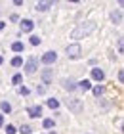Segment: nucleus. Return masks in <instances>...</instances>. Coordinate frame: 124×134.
<instances>
[{
  "label": "nucleus",
  "instance_id": "1",
  "mask_svg": "<svg viewBox=\"0 0 124 134\" xmlns=\"http://www.w3.org/2000/svg\"><path fill=\"white\" fill-rule=\"evenodd\" d=\"M96 29V23L94 21H86V23H80V25L74 29V31L71 33L73 38H82V36H88L92 31Z\"/></svg>",
  "mask_w": 124,
  "mask_h": 134
},
{
  "label": "nucleus",
  "instance_id": "2",
  "mask_svg": "<svg viewBox=\"0 0 124 134\" xmlns=\"http://www.w3.org/2000/svg\"><path fill=\"white\" fill-rule=\"evenodd\" d=\"M67 58H71V59H76V58H80V44H69L67 46Z\"/></svg>",
  "mask_w": 124,
  "mask_h": 134
},
{
  "label": "nucleus",
  "instance_id": "3",
  "mask_svg": "<svg viewBox=\"0 0 124 134\" xmlns=\"http://www.w3.org/2000/svg\"><path fill=\"white\" fill-rule=\"evenodd\" d=\"M55 59H57V54L50 50V52H46L44 56H42V59H40V62L44 63V65H52V63H55Z\"/></svg>",
  "mask_w": 124,
  "mask_h": 134
},
{
  "label": "nucleus",
  "instance_id": "4",
  "mask_svg": "<svg viewBox=\"0 0 124 134\" xmlns=\"http://www.w3.org/2000/svg\"><path fill=\"white\" fill-rule=\"evenodd\" d=\"M67 107L71 109V111H74V113H80L82 111V103H80V100H67Z\"/></svg>",
  "mask_w": 124,
  "mask_h": 134
},
{
  "label": "nucleus",
  "instance_id": "5",
  "mask_svg": "<svg viewBox=\"0 0 124 134\" xmlns=\"http://www.w3.org/2000/svg\"><path fill=\"white\" fill-rule=\"evenodd\" d=\"M36 69H38L36 59H29V62L25 63V73H27V75H33V73H36Z\"/></svg>",
  "mask_w": 124,
  "mask_h": 134
},
{
  "label": "nucleus",
  "instance_id": "6",
  "mask_svg": "<svg viewBox=\"0 0 124 134\" xmlns=\"http://www.w3.org/2000/svg\"><path fill=\"white\" fill-rule=\"evenodd\" d=\"M61 86L65 90H69V92H73V90L76 88V82H74L73 79H61Z\"/></svg>",
  "mask_w": 124,
  "mask_h": 134
},
{
  "label": "nucleus",
  "instance_id": "7",
  "mask_svg": "<svg viewBox=\"0 0 124 134\" xmlns=\"http://www.w3.org/2000/svg\"><path fill=\"white\" fill-rule=\"evenodd\" d=\"M92 79H94V81H103V79H105V73L99 69V67H94V69H92Z\"/></svg>",
  "mask_w": 124,
  "mask_h": 134
},
{
  "label": "nucleus",
  "instance_id": "8",
  "mask_svg": "<svg viewBox=\"0 0 124 134\" xmlns=\"http://www.w3.org/2000/svg\"><path fill=\"white\" fill-rule=\"evenodd\" d=\"M33 27H34V23L31 19H23L21 21V31L23 33H31V31H33Z\"/></svg>",
  "mask_w": 124,
  "mask_h": 134
},
{
  "label": "nucleus",
  "instance_id": "9",
  "mask_svg": "<svg viewBox=\"0 0 124 134\" xmlns=\"http://www.w3.org/2000/svg\"><path fill=\"white\" fill-rule=\"evenodd\" d=\"M27 113H29V117H40V115H42V107H40V105L29 107V109H27Z\"/></svg>",
  "mask_w": 124,
  "mask_h": 134
},
{
  "label": "nucleus",
  "instance_id": "10",
  "mask_svg": "<svg viewBox=\"0 0 124 134\" xmlns=\"http://www.w3.org/2000/svg\"><path fill=\"white\" fill-rule=\"evenodd\" d=\"M52 6H54V2H36V12H46Z\"/></svg>",
  "mask_w": 124,
  "mask_h": 134
},
{
  "label": "nucleus",
  "instance_id": "11",
  "mask_svg": "<svg viewBox=\"0 0 124 134\" xmlns=\"http://www.w3.org/2000/svg\"><path fill=\"white\" fill-rule=\"evenodd\" d=\"M111 19H113L116 25H120V23H122V14H120V12H113V14H111Z\"/></svg>",
  "mask_w": 124,
  "mask_h": 134
},
{
  "label": "nucleus",
  "instance_id": "12",
  "mask_svg": "<svg viewBox=\"0 0 124 134\" xmlns=\"http://www.w3.org/2000/svg\"><path fill=\"white\" fill-rule=\"evenodd\" d=\"M78 88H80V90H90V88H92V82L84 79V81H80V82H78Z\"/></svg>",
  "mask_w": 124,
  "mask_h": 134
},
{
  "label": "nucleus",
  "instance_id": "13",
  "mask_svg": "<svg viewBox=\"0 0 124 134\" xmlns=\"http://www.w3.org/2000/svg\"><path fill=\"white\" fill-rule=\"evenodd\" d=\"M103 92H105V88L101 86V84H97V86H94V94L97 96V98H99V96H103Z\"/></svg>",
  "mask_w": 124,
  "mask_h": 134
},
{
  "label": "nucleus",
  "instance_id": "14",
  "mask_svg": "<svg viewBox=\"0 0 124 134\" xmlns=\"http://www.w3.org/2000/svg\"><path fill=\"white\" fill-rule=\"evenodd\" d=\"M11 50L14 52H23V42H14V44H11Z\"/></svg>",
  "mask_w": 124,
  "mask_h": 134
},
{
  "label": "nucleus",
  "instance_id": "15",
  "mask_svg": "<svg viewBox=\"0 0 124 134\" xmlns=\"http://www.w3.org/2000/svg\"><path fill=\"white\" fill-rule=\"evenodd\" d=\"M0 109H2L4 113H10L11 111V105H10L8 102H2V103H0Z\"/></svg>",
  "mask_w": 124,
  "mask_h": 134
},
{
  "label": "nucleus",
  "instance_id": "16",
  "mask_svg": "<svg viewBox=\"0 0 124 134\" xmlns=\"http://www.w3.org/2000/svg\"><path fill=\"white\" fill-rule=\"evenodd\" d=\"M11 65H14V67H21V65H23V59H21L19 56H15L14 59H11Z\"/></svg>",
  "mask_w": 124,
  "mask_h": 134
},
{
  "label": "nucleus",
  "instance_id": "17",
  "mask_svg": "<svg viewBox=\"0 0 124 134\" xmlns=\"http://www.w3.org/2000/svg\"><path fill=\"white\" fill-rule=\"evenodd\" d=\"M48 107L57 109V107H59V102H57V100H54V98H52V100H48Z\"/></svg>",
  "mask_w": 124,
  "mask_h": 134
},
{
  "label": "nucleus",
  "instance_id": "18",
  "mask_svg": "<svg viewBox=\"0 0 124 134\" xmlns=\"http://www.w3.org/2000/svg\"><path fill=\"white\" fill-rule=\"evenodd\" d=\"M31 130H33V129H31L29 125H23L21 129H19V132H21V134H31Z\"/></svg>",
  "mask_w": 124,
  "mask_h": 134
},
{
  "label": "nucleus",
  "instance_id": "19",
  "mask_svg": "<svg viewBox=\"0 0 124 134\" xmlns=\"http://www.w3.org/2000/svg\"><path fill=\"white\" fill-rule=\"evenodd\" d=\"M42 126H44V129H52V126H54V121H52V119H44Z\"/></svg>",
  "mask_w": 124,
  "mask_h": 134
},
{
  "label": "nucleus",
  "instance_id": "20",
  "mask_svg": "<svg viewBox=\"0 0 124 134\" xmlns=\"http://www.w3.org/2000/svg\"><path fill=\"white\" fill-rule=\"evenodd\" d=\"M21 79H23V77L19 75V73H17V75H14V79H11V82H14V84H19V82H21Z\"/></svg>",
  "mask_w": 124,
  "mask_h": 134
},
{
  "label": "nucleus",
  "instance_id": "21",
  "mask_svg": "<svg viewBox=\"0 0 124 134\" xmlns=\"http://www.w3.org/2000/svg\"><path fill=\"white\" fill-rule=\"evenodd\" d=\"M6 134H15V126L14 125H8V126H6Z\"/></svg>",
  "mask_w": 124,
  "mask_h": 134
},
{
  "label": "nucleus",
  "instance_id": "22",
  "mask_svg": "<svg viewBox=\"0 0 124 134\" xmlns=\"http://www.w3.org/2000/svg\"><path fill=\"white\" fill-rule=\"evenodd\" d=\"M31 44H33V46L40 44V38H38V36H31Z\"/></svg>",
  "mask_w": 124,
  "mask_h": 134
},
{
  "label": "nucleus",
  "instance_id": "23",
  "mask_svg": "<svg viewBox=\"0 0 124 134\" xmlns=\"http://www.w3.org/2000/svg\"><path fill=\"white\" fill-rule=\"evenodd\" d=\"M19 94H21V96H27V94H29V88L21 86V88H19Z\"/></svg>",
  "mask_w": 124,
  "mask_h": 134
},
{
  "label": "nucleus",
  "instance_id": "24",
  "mask_svg": "<svg viewBox=\"0 0 124 134\" xmlns=\"http://www.w3.org/2000/svg\"><path fill=\"white\" fill-rule=\"evenodd\" d=\"M119 81H120V82L124 81V71H119Z\"/></svg>",
  "mask_w": 124,
  "mask_h": 134
},
{
  "label": "nucleus",
  "instance_id": "25",
  "mask_svg": "<svg viewBox=\"0 0 124 134\" xmlns=\"http://www.w3.org/2000/svg\"><path fill=\"white\" fill-rule=\"evenodd\" d=\"M119 52L122 54V38H119Z\"/></svg>",
  "mask_w": 124,
  "mask_h": 134
},
{
  "label": "nucleus",
  "instance_id": "26",
  "mask_svg": "<svg viewBox=\"0 0 124 134\" xmlns=\"http://www.w3.org/2000/svg\"><path fill=\"white\" fill-rule=\"evenodd\" d=\"M4 125V115H0V126Z\"/></svg>",
  "mask_w": 124,
  "mask_h": 134
},
{
  "label": "nucleus",
  "instance_id": "27",
  "mask_svg": "<svg viewBox=\"0 0 124 134\" xmlns=\"http://www.w3.org/2000/svg\"><path fill=\"white\" fill-rule=\"evenodd\" d=\"M2 29H4V23H2V21H0V31H2Z\"/></svg>",
  "mask_w": 124,
  "mask_h": 134
},
{
  "label": "nucleus",
  "instance_id": "28",
  "mask_svg": "<svg viewBox=\"0 0 124 134\" xmlns=\"http://www.w3.org/2000/svg\"><path fill=\"white\" fill-rule=\"evenodd\" d=\"M0 65H2V58H0Z\"/></svg>",
  "mask_w": 124,
  "mask_h": 134
}]
</instances>
